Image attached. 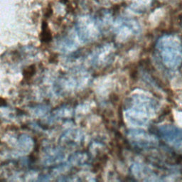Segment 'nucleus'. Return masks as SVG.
<instances>
[{"instance_id":"39448f33","label":"nucleus","mask_w":182,"mask_h":182,"mask_svg":"<svg viewBox=\"0 0 182 182\" xmlns=\"http://www.w3.org/2000/svg\"><path fill=\"white\" fill-rule=\"evenodd\" d=\"M132 172L134 176L142 181H163V175L157 167L155 168L147 164L135 162L132 167Z\"/></svg>"},{"instance_id":"f03ea898","label":"nucleus","mask_w":182,"mask_h":182,"mask_svg":"<svg viewBox=\"0 0 182 182\" xmlns=\"http://www.w3.org/2000/svg\"><path fill=\"white\" fill-rule=\"evenodd\" d=\"M156 50L159 61L166 69L175 70L182 64V43L174 35H165L159 38Z\"/></svg>"},{"instance_id":"7ed1b4c3","label":"nucleus","mask_w":182,"mask_h":182,"mask_svg":"<svg viewBox=\"0 0 182 182\" xmlns=\"http://www.w3.org/2000/svg\"><path fill=\"white\" fill-rule=\"evenodd\" d=\"M129 142L136 149L149 151L156 148L159 144L158 138L153 134L140 129H133L127 133Z\"/></svg>"},{"instance_id":"f257e3e1","label":"nucleus","mask_w":182,"mask_h":182,"mask_svg":"<svg viewBox=\"0 0 182 182\" xmlns=\"http://www.w3.org/2000/svg\"><path fill=\"white\" fill-rule=\"evenodd\" d=\"M158 109V102L153 97L135 93L125 102V113L129 123L136 127H144L153 119Z\"/></svg>"},{"instance_id":"20e7f679","label":"nucleus","mask_w":182,"mask_h":182,"mask_svg":"<svg viewBox=\"0 0 182 182\" xmlns=\"http://www.w3.org/2000/svg\"><path fill=\"white\" fill-rule=\"evenodd\" d=\"M156 134L168 146L182 151V129L172 125H163L156 128Z\"/></svg>"}]
</instances>
